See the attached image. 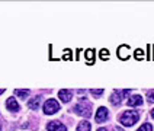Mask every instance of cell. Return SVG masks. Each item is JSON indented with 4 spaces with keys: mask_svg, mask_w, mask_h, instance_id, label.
I'll return each instance as SVG.
<instances>
[{
    "mask_svg": "<svg viewBox=\"0 0 154 131\" xmlns=\"http://www.w3.org/2000/svg\"><path fill=\"white\" fill-rule=\"evenodd\" d=\"M138 118L140 117H138L137 111H125L119 117V122L122 125H125V127H131V125H134L138 121Z\"/></svg>",
    "mask_w": 154,
    "mask_h": 131,
    "instance_id": "cell-1",
    "label": "cell"
},
{
    "mask_svg": "<svg viewBox=\"0 0 154 131\" xmlns=\"http://www.w3.org/2000/svg\"><path fill=\"white\" fill-rule=\"evenodd\" d=\"M74 111H76V114L83 115V117L87 118V117H90V115H92V106H90L89 102H86L85 99H83V101H80V102L74 106Z\"/></svg>",
    "mask_w": 154,
    "mask_h": 131,
    "instance_id": "cell-2",
    "label": "cell"
},
{
    "mask_svg": "<svg viewBox=\"0 0 154 131\" xmlns=\"http://www.w3.org/2000/svg\"><path fill=\"white\" fill-rule=\"evenodd\" d=\"M60 109V105L57 101H54V99H48L45 105H44V112L47 114V115H51V114H55L57 111Z\"/></svg>",
    "mask_w": 154,
    "mask_h": 131,
    "instance_id": "cell-3",
    "label": "cell"
},
{
    "mask_svg": "<svg viewBox=\"0 0 154 131\" xmlns=\"http://www.w3.org/2000/svg\"><path fill=\"white\" fill-rule=\"evenodd\" d=\"M129 92V89H127V90H115L113 93L111 95V104L113 105H118L121 104V99H122V96H125V95H128Z\"/></svg>",
    "mask_w": 154,
    "mask_h": 131,
    "instance_id": "cell-4",
    "label": "cell"
},
{
    "mask_svg": "<svg viewBox=\"0 0 154 131\" xmlns=\"http://www.w3.org/2000/svg\"><path fill=\"white\" fill-rule=\"evenodd\" d=\"M47 128H48V131H67L66 125H64V124H61L60 121H51V122H48Z\"/></svg>",
    "mask_w": 154,
    "mask_h": 131,
    "instance_id": "cell-5",
    "label": "cell"
},
{
    "mask_svg": "<svg viewBox=\"0 0 154 131\" xmlns=\"http://www.w3.org/2000/svg\"><path fill=\"white\" fill-rule=\"evenodd\" d=\"M96 122H103L108 120V109L105 108V106H100L99 109H97V112H96Z\"/></svg>",
    "mask_w": 154,
    "mask_h": 131,
    "instance_id": "cell-6",
    "label": "cell"
},
{
    "mask_svg": "<svg viewBox=\"0 0 154 131\" xmlns=\"http://www.w3.org/2000/svg\"><path fill=\"white\" fill-rule=\"evenodd\" d=\"M58 96H60V99L63 102H69L70 99H71V96H73V90H70V89H63L58 92Z\"/></svg>",
    "mask_w": 154,
    "mask_h": 131,
    "instance_id": "cell-7",
    "label": "cell"
},
{
    "mask_svg": "<svg viewBox=\"0 0 154 131\" xmlns=\"http://www.w3.org/2000/svg\"><path fill=\"white\" fill-rule=\"evenodd\" d=\"M129 47L128 45H121L119 48H118V57H119L121 60H127L129 57Z\"/></svg>",
    "mask_w": 154,
    "mask_h": 131,
    "instance_id": "cell-8",
    "label": "cell"
},
{
    "mask_svg": "<svg viewBox=\"0 0 154 131\" xmlns=\"http://www.w3.org/2000/svg\"><path fill=\"white\" fill-rule=\"evenodd\" d=\"M128 105L129 106H138V105H143V98L140 95H134L128 99Z\"/></svg>",
    "mask_w": 154,
    "mask_h": 131,
    "instance_id": "cell-9",
    "label": "cell"
},
{
    "mask_svg": "<svg viewBox=\"0 0 154 131\" xmlns=\"http://www.w3.org/2000/svg\"><path fill=\"white\" fill-rule=\"evenodd\" d=\"M6 106H8L9 111H19V104L16 102L15 98H9L8 102H6Z\"/></svg>",
    "mask_w": 154,
    "mask_h": 131,
    "instance_id": "cell-10",
    "label": "cell"
},
{
    "mask_svg": "<svg viewBox=\"0 0 154 131\" xmlns=\"http://www.w3.org/2000/svg\"><path fill=\"white\" fill-rule=\"evenodd\" d=\"M39 102H41V98H39V96H36V98H34V99H31V101H29L28 106H29L31 109H38V108H39Z\"/></svg>",
    "mask_w": 154,
    "mask_h": 131,
    "instance_id": "cell-11",
    "label": "cell"
},
{
    "mask_svg": "<svg viewBox=\"0 0 154 131\" xmlns=\"http://www.w3.org/2000/svg\"><path fill=\"white\" fill-rule=\"evenodd\" d=\"M77 131H90V122L82 121L77 125Z\"/></svg>",
    "mask_w": 154,
    "mask_h": 131,
    "instance_id": "cell-12",
    "label": "cell"
},
{
    "mask_svg": "<svg viewBox=\"0 0 154 131\" xmlns=\"http://www.w3.org/2000/svg\"><path fill=\"white\" fill-rule=\"evenodd\" d=\"M15 93H16L19 98H26V96L31 93V90H19V89H16V90H15Z\"/></svg>",
    "mask_w": 154,
    "mask_h": 131,
    "instance_id": "cell-13",
    "label": "cell"
},
{
    "mask_svg": "<svg viewBox=\"0 0 154 131\" xmlns=\"http://www.w3.org/2000/svg\"><path fill=\"white\" fill-rule=\"evenodd\" d=\"M138 131H153V125L148 124V122H146V124H143V125L138 128Z\"/></svg>",
    "mask_w": 154,
    "mask_h": 131,
    "instance_id": "cell-14",
    "label": "cell"
},
{
    "mask_svg": "<svg viewBox=\"0 0 154 131\" xmlns=\"http://www.w3.org/2000/svg\"><path fill=\"white\" fill-rule=\"evenodd\" d=\"M90 93L94 95V96H100L103 93V89H92V90H90Z\"/></svg>",
    "mask_w": 154,
    "mask_h": 131,
    "instance_id": "cell-15",
    "label": "cell"
},
{
    "mask_svg": "<svg viewBox=\"0 0 154 131\" xmlns=\"http://www.w3.org/2000/svg\"><path fill=\"white\" fill-rule=\"evenodd\" d=\"M100 58H102V60H108V58H109L108 50H102V51H100Z\"/></svg>",
    "mask_w": 154,
    "mask_h": 131,
    "instance_id": "cell-16",
    "label": "cell"
},
{
    "mask_svg": "<svg viewBox=\"0 0 154 131\" xmlns=\"http://www.w3.org/2000/svg\"><path fill=\"white\" fill-rule=\"evenodd\" d=\"M86 57H87V60L90 58V64H93V51H92V50L86 51Z\"/></svg>",
    "mask_w": 154,
    "mask_h": 131,
    "instance_id": "cell-17",
    "label": "cell"
},
{
    "mask_svg": "<svg viewBox=\"0 0 154 131\" xmlns=\"http://www.w3.org/2000/svg\"><path fill=\"white\" fill-rule=\"evenodd\" d=\"M147 98H148L150 102H154V90H148L147 92Z\"/></svg>",
    "mask_w": 154,
    "mask_h": 131,
    "instance_id": "cell-18",
    "label": "cell"
},
{
    "mask_svg": "<svg viewBox=\"0 0 154 131\" xmlns=\"http://www.w3.org/2000/svg\"><path fill=\"white\" fill-rule=\"evenodd\" d=\"M135 57H137L138 60H141V58H144V52L141 51V50H137V52H135Z\"/></svg>",
    "mask_w": 154,
    "mask_h": 131,
    "instance_id": "cell-19",
    "label": "cell"
},
{
    "mask_svg": "<svg viewBox=\"0 0 154 131\" xmlns=\"http://www.w3.org/2000/svg\"><path fill=\"white\" fill-rule=\"evenodd\" d=\"M97 131H108V128H99Z\"/></svg>",
    "mask_w": 154,
    "mask_h": 131,
    "instance_id": "cell-20",
    "label": "cell"
},
{
    "mask_svg": "<svg viewBox=\"0 0 154 131\" xmlns=\"http://www.w3.org/2000/svg\"><path fill=\"white\" fill-rule=\"evenodd\" d=\"M3 92H5V89H0V95H2V93H3Z\"/></svg>",
    "mask_w": 154,
    "mask_h": 131,
    "instance_id": "cell-21",
    "label": "cell"
},
{
    "mask_svg": "<svg viewBox=\"0 0 154 131\" xmlns=\"http://www.w3.org/2000/svg\"><path fill=\"white\" fill-rule=\"evenodd\" d=\"M151 115H153V118H154V109H153V111H151Z\"/></svg>",
    "mask_w": 154,
    "mask_h": 131,
    "instance_id": "cell-22",
    "label": "cell"
}]
</instances>
